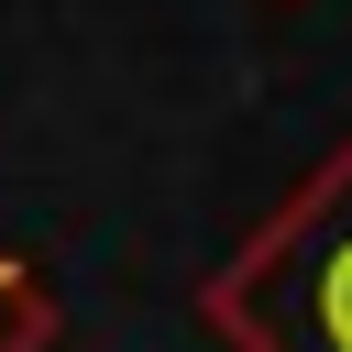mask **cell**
I'll return each mask as SVG.
<instances>
[{
	"mask_svg": "<svg viewBox=\"0 0 352 352\" xmlns=\"http://www.w3.org/2000/svg\"><path fill=\"white\" fill-rule=\"evenodd\" d=\"M198 319L231 352H352V132L242 231L198 286Z\"/></svg>",
	"mask_w": 352,
	"mask_h": 352,
	"instance_id": "1",
	"label": "cell"
},
{
	"mask_svg": "<svg viewBox=\"0 0 352 352\" xmlns=\"http://www.w3.org/2000/svg\"><path fill=\"white\" fill-rule=\"evenodd\" d=\"M55 341V297L22 253H0V352H44Z\"/></svg>",
	"mask_w": 352,
	"mask_h": 352,
	"instance_id": "2",
	"label": "cell"
}]
</instances>
